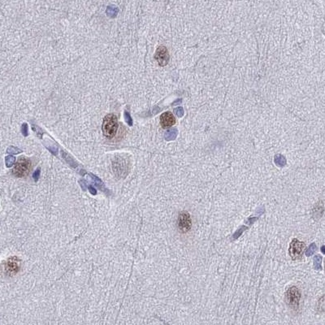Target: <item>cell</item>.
<instances>
[{
	"mask_svg": "<svg viewBox=\"0 0 325 325\" xmlns=\"http://www.w3.org/2000/svg\"><path fill=\"white\" fill-rule=\"evenodd\" d=\"M315 250V249H313V250H312V245H311V246H310L309 250H307V255H308V256H309V255H311V254H313V253H314Z\"/></svg>",
	"mask_w": 325,
	"mask_h": 325,
	"instance_id": "13",
	"label": "cell"
},
{
	"mask_svg": "<svg viewBox=\"0 0 325 325\" xmlns=\"http://www.w3.org/2000/svg\"><path fill=\"white\" fill-rule=\"evenodd\" d=\"M155 59L160 66H166L169 61V54L168 50L164 46H160L156 50Z\"/></svg>",
	"mask_w": 325,
	"mask_h": 325,
	"instance_id": "7",
	"label": "cell"
},
{
	"mask_svg": "<svg viewBox=\"0 0 325 325\" xmlns=\"http://www.w3.org/2000/svg\"><path fill=\"white\" fill-rule=\"evenodd\" d=\"M305 248H306V245L304 242L298 241V239H293V241L290 243V247H289V255L292 257V259H296L301 257Z\"/></svg>",
	"mask_w": 325,
	"mask_h": 325,
	"instance_id": "6",
	"label": "cell"
},
{
	"mask_svg": "<svg viewBox=\"0 0 325 325\" xmlns=\"http://www.w3.org/2000/svg\"><path fill=\"white\" fill-rule=\"evenodd\" d=\"M125 116H126V121H127L128 123L129 124V125H132V120L130 119V116H129V114L127 113V112H125Z\"/></svg>",
	"mask_w": 325,
	"mask_h": 325,
	"instance_id": "12",
	"label": "cell"
},
{
	"mask_svg": "<svg viewBox=\"0 0 325 325\" xmlns=\"http://www.w3.org/2000/svg\"><path fill=\"white\" fill-rule=\"evenodd\" d=\"M175 112L178 117H182V116H184V109L180 107H176L175 109Z\"/></svg>",
	"mask_w": 325,
	"mask_h": 325,
	"instance_id": "11",
	"label": "cell"
},
{
	"mask_svg": "<svg viewBox=\"0 0 325 325\" xmlns=\"http://www.w3.org/2000/svg\"><path fill=\"white\" fill-rule=\"evenodd\" d=\"M181 102V99L180 98V99H178V100H176L175 102H174V104H176V103H178V102Z\"/></svg>",
	"mask_w": 325,
	"mask_h": 325,
	"instance_id": "14",
	"label": "cell"
},
{
	"mask_svg": "<svg viewBox=\"0 0 325 325\" xmlns=\"http://www.w3.org/2000/svg\"><path fill=\"white\" fill-rule=\"evenodd\" d=\"M160 124L163 128H168L176 124L175 116L170 112H164L160 116Z\"/></svg>",
	"mask_w": 325,
	"mask_h": 325,
	"instance_id": "8",
	"label": "cell"
},
{
	"mask_svg": "<svg viewBox=\"0 0 325 325\" xmlns=\"http://www.w3.org/2000/svg\"><path fill=\"white\" fill-rule=\"evenodd\" d=\"M31 169V161L26 158H21L16 162L12 169V174L16 177H24L30 173Z\"/></svg>",
	"mask_w": 325,
	"mask_h": 325,
	"instance_id": "3",
	"label": "cell"
},
{
	"mask_svg": "<svg viewBox=\"0 0 325 325\" xmlns=\"http://www.w3.org/2000/svg\"><path fill=\"white\" fill-rule=\"evenodd\" d=\"M285 299L287 303L292 308H297L299 305L301 299V293L299 289L295 286L290 287L285 293Z\"/></svg>",
	"mask_w": 325,
	"mask_h": 325,
	"instance_id": "4",
	"label": "cell"
},
{
	"mask_svg": "<svg viewBox=\"0 0 325 325\" xmlns=\"http://www.w3.org/2000/svg\"><path fill=\"white\" fill-rule=\"evenodd\" d=\"M275 164L279 167H284L286 164V159L281 155H276L274 157Z\"/></svg>",
	"mask_w": 325,
	"mask_h": 325,
	"instance_id": "9",
	"label": "cell"
},
{
	"mask_svg": "<svg viewBox=\"0 0 325 325\" xmlns=\"http://www.w3.org/2000/svg\"><path fill=\"white\" fill-rule=\"evenodd\" d=\"M119 128L118 120L116 115L108 114L105 116L102 122V133L107 138L112 139L116 136Z\"/></svg>",
	"mask_w": 325,
	"mask_h": 325,
	"instance_id": "1",
	"label": "cell"
},
{
	"mask_svg": "<svg viewBox=\"0 0 325 325\" xmlns=\"http://www.w3.org/2000/svg\"><path fill=\"white\" fill-rule=\"evenodd\" d=\"M21 260L16 256L10 257L2 263V271L6 275L12 276L19 272L21 269Z\"/></svg>",
	"mask_w": 325,
	"mask_h": 325,
	"instance_id": "2",
	"label": "cell"
},
{
	"mask_svg": "<svg viewBox=\"0 0 325 325\" xmlns=\"http://www.w3.org/2000/svg\"><path fill=\"white\" fill-rule=\"evenodd\" d=\"M177 227L182 233L189 232L192 227L190 215L187 212H180L177 220Z\"/></svg>",
	"mask_w": 325,
	"mask_h": 325,
	"instance_id": "5",
	"label": "cell"
},
{
	"mask_svg": "<svg viewBox=\"0 0 325 325\" xmlns=\"http://www.w3.org/2000/svg\"><path fill=\"white\" fill-rule=\"evenodd\" d=\"M176 136H177V130L173 129L168 130V132L166 133L165 138H166L167 141H172V140L176 139Z\"/></svg>",
	"mask_w": 325,
	"mask_h": 325,
	"instance_id": "10",
	"label": "cell"
}]
</instances>
